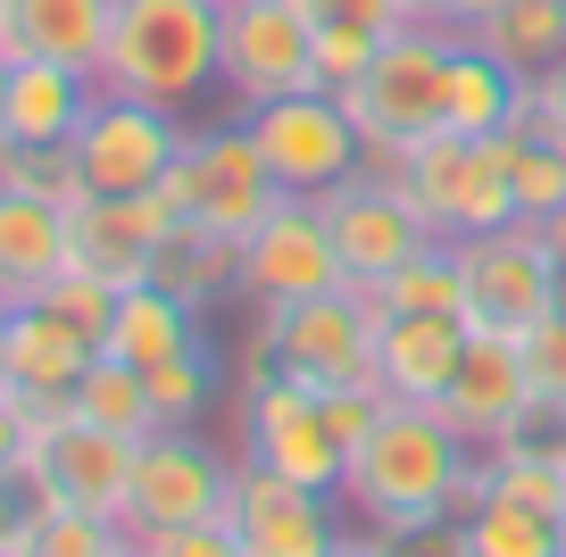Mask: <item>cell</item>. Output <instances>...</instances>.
Masks as SVG:
<instances>
[{
  "label": "cell",
  "instance_id": "1",
  "mask_svg": "<svg viewBox=\"0 0 566 557\" xmlns=\"http://www.w3.org/2000/svg\"><path fill=\"white\" fill-rule=\"evenodd\" d=\"M475 450L450 433L433 408L417 400H384L367 424V441L350 450L334 500L350 507L358 524H400V516H450V491L467 483Z\"/></svg>",
  "mask_w": 566,
  "mask_h": 557
},
{
  "label": "cell",
  "instance_id": "2",
  "mask_svg": "<svg viewBox=\"0 0 566 557\" xmlns=\"http://www.w3.org/2000/svg\"><path fill=\"white\" fill-rule=\"evenodd\" d=\"M226 75V9L209 0H117L101 51V92L184 108Z\"/></svg>",
  "mask_w": 566,
  "mask_h": 557
},
{
  "label": "cell",
  "instance_id": "3",
  "mask_svg": "<svg viewBox=\"0 0 566 557\" xmlns=\"http://www.w3.org/2000/svg\"><path fill=\"white\" fill-rule=\"evenodd\" d=\"M233 433H242V466H266L301 491H342L350 441L325 417V391H308L301 375H283L259 341L242 349V391H233Z\"/></svg>",
  "mask_w": 566,
  "mask_h": 557
},
{
  "label": "cell",
  "instance_id": "4",
  "mask_svg": "<svg viewBox=\"0 0 566 557\" xmlns=\"http://www.w3.org/2000/svg\"><path fill=\"white\" fill-rule=\"evenodd\" d=\"M450 42H459L450 25H400V34L375 51V67L342 92V108H350V125H358V141H367L375 167H391V158H408L417 141L442 134Z\"/></svg>",
  "mask_w": 566,
  "mask_h": 557
},
{
  "label": "cell",
  "instance_id": "5",
  "mask_svg": "<svg viewBox=\"0 0 566 557\" xmlns=\"http://www.w3.org/2000/svg\"><path fill=\"white\" fill-rule=\"evenodd\" d=\"M250 341L301 375L308 391H384L375 383V299L358 283H334L317 299H292V308H259Z\"/></svg>",
  "mask_w": 566,
  "mask_h": 557
},
{
  "label": "cell",
  "instance_id": "6",
  "mask_svg": "<svg viewBox=\"0 0 566 557\" xmlns=\"http://www.w3.org/2000/svg\"><path fill=\"white\" fill-rule=\"evenodd\" d=\"M375 167V158H367ZM400 192L417 200V217L442 242H467V233H492L516 217V192H509V141H475V134H433L417 141L408 158H391Z\"/></svg>",
  "mask_w": 566,
  "mask_h": 557
},
{
  "label": "cell",
  "instance_id": "7",
  "mask_svg": "<svg viewBox=\"0 0 566 557\" xmlns=\"http://www.w3.org/2000/svg\"><path fill=\"white\" fill-rule=\"evenodd\" d=\"M159 192H167V209H176L184 225H209V233H233V242H242L283 200V183H275V167H266L250 117H226V125H200V134L184 141L176 175H167Z\"/></svg>",
  "mask_w": 566,
  "mask_h": 557
},
{
  "label": "cell",
  "instance_id": "8",
  "mask_svg": "<svg viewBox=\"0 0 566 557\" xmlns=\"http://www.w3.org/2000/svg\"><path fill=\"white\" fill-rule=\"evenodd\" d=\"M233 466L200 424H159V433L134 450V491H125V533L134 540H159V533H184V524H217L233 500Z\"/></svg>",
  "mask_w": 566,
  "mask_h": 557
},
{
  "label": "cell",
  "instance_id": "9",
  "mask_svg": "<svg viewBox=\"0 0 566 557\" xmlns=\"http://www.w3.org/2000/svg\"><path fill=\"white\" fill-rule=\"evenodd\" d=\"M184 117L159 101H134V92H101L84 117V134L67 141L75 167H84V192L92 200H134V192H159L184 158Z\"/></svg>",
  "mask_w": 566,
  "mask_h": 557
},
{
  "label": "cell",
  "instance_id": "10",
  "mask_svg": "<svg viewBox=\"0 0 566 557\" xmlns=\"http://www.w3.org/2000/svg\"><path fill=\"white\" fill-rule=\"evenodd\" d=\"M242 117H250L266 167H275V183L292 200H325L334 183H350V175L367 167V141H358L342 92H283V101L242 108Z\"/></svg>",
  "mask_w": 566,
  "mask_h": 557
},
{
  "label": "cell",
  "instance_id": "11",
  "mask_svg": "<svg viewBox=\"0 0 566 557\" xmlns=\"http://www.w3.org/2000/svg\"><path fill=\"white\" fill-rule=\"evenodd\" d=\"M459 250V275H467V325L483 333H533L549 308H558V259L542 250L533 217H509L492 233H467Z\"/></svg>",
  "mask_w": 566,
  "mask_h": 557
},
{
  "label": "cell",
  "instance_id": "12",
  "mask_svg": "<svg viewBox=\"0 0 566 557\" xmlns=\"http://www.w3.org/2000/svg\"><path fill=\"white\" fill-rule=\"evenodd\" d=\"M217 84L233 92V108H266L283 92H325L308 0H233L226 9V75Z\"/></svg>",
  "mask_w": 566,
  "mask_h": 557
},
{
  "label": "cell",
  "instance_id": "13",
  "mask_svg": "<svg viewBox=\"0 0 566 557\" xmlns=\"http://www.w3.org/2000/svg\"><path fill=\"white\" fill-rule=\"evenodd\" d=\"M134 450L142 441L108 433V424L75 417H51L34 433V450H25V491H34V507H92V516H125V491H134Z\"/></svg>",
  "mask_w": 566,
  "mask_h": 557
},
{
  "label": "cell",
  "instance_id": "14",
  "mask_svg": "<svg viewBox=\"0 0 566 557\" xmlns=\"http://www.w3.org/2000/svg\"><path fill=\"white\" fill-rule=\"evenodd\" d=\"M317 209H325V225H334V250H342V275L350 283H384V275H400L408 259H424V250L442 242V233L417 217V200L400 192L391 167H358Z\"/></svg>",
  "mask_w": 566,
  "mask_h": 557
},
{
  "label": "cell",
  "instance_id": "15",
  "mask_svg": "<svg viewBox=\"0 0 566 557\" xmlns=\"http://www.w3.org/2000/svg\"><path fill=\"white\" fill-rule=\"evenodd\" d=\"M342 275V250H334V225H325L317 200H292L283 192L259 225L242 233V299L250 308H292V299H317L334 292Z\"/></svg>",
  "mask_w": 566,
  "mask_h": 557
},
{
  "label": "cell",
  "instance_id": "16",
  "mask_svg": "<svg viewBox=\"0 0 566 557\" xmlns=\"http://www.w3.org/2000/svg\"><path fill=\"white\" fill-rule=\"evenodd\" d=\"M433 417H442L475 458L492 450V441H509L516 424H533V383H525V349H516V333H483V325L467 333L459 375L442 383Z\"/></svg>",
  "mask_w": 566,
  "mask_h": 557
},
{
  "label": "cell",
  "instance_id": "17",
  "mask_svg": "<svg viewBox=\"0 0 566 557\" xmlns=\"http://www.w3.org/2000/svg\"><path fill=\"white\" fill-rule=\"evenodd\" d=\"M226 524L242 540V557H334L342 549V516L334 491H301L266 466H233V500Z\"/></svg>",
  "mask_w": 566,
  "mask_h": 557
},
{
  "label": "cell",
  "instance_id": "18",
  "mask_svg": "<svg viewBox=\"0 0 566 557\" xmlns=\"http://www.w3.org/2000/svg\"><path fill=\"white\" fill-rule=\"evenodd\" d=\"M184 217L167 209V192H134V200H75L67 209V266L101 275L108 292L150 283V259Z\"/></svg>",
  "mask_w": 566,
  "mask_h": 557
},
{
  "label": "cell",
  "instance_id": "19",
  "mask_svg": "<svg viewBox=\"0 0 566 557\" xmlns=\"http://www.w3.org/2000/svg\"><path fill=\"white\" fill-rule=\"evenodd\" d=\"M467 333H475L467 316H375V383H384V400L433 408L442 383L459 375Z\"/></svg>",
  "mask_w": 566,
  "mask_h": 557
},
{
  "label": "cell",
  "instance_id": "20",
  "mask_svg": "<svg viewBox=\"0 0 566 557\" xmlns=\"http://www.w3.org/2000/svg\"><path fill=\"white\" fill-rule=\"evenodd\" d=\"M92 101H101V75H75L59 59H18L9 67V141L25 150H67L84 134Z\"/></svg>",
  "mask_w": 566,
  "mask_h": 557
},
{
  "label": "cell",
  "instance_id": "21",
  "mask_svg": "<svg viewBox=\"0 0 566 557\" xmlns=\"http://www.w3.org/2000/svg\"><path fill=\"white\" fill-rule=\"evenodd\" d=\"M108 25H117V0H9V59H59L75 75H101Z\"/></svg>",
  "mask_w": 566,
  "mask_h": 557
},
{
  "label": "cell",
  "instance_id": "22",
  "mask_svg": "<svg viewBox=\"0 0 566 557\" xmlns=\"http://www.w3.org/2000/svg\"><path fill=\"white\" fill-rule=\"evenodd\" d=\"M92 358H101V341L75 333L67 316H51L42 299L9 308V391H25V400H75Z\"/></svg>",
  "mask_w": 566,
  "mask_h": 557
},
{
  "label": "cell",
  "instance_id": "23",
  "mask_svg": "<svg viewBox=\"0 0 566 557\" xmlns=\"http://www.w3.org/2000/svg\"><path fill=\"white\" fill-rule=\"evenodd\" d=\"M67 275V209L25 192H0V299L25 308Z\"/></svg>",
  "mask_w": 566,
  "mask_h": 557
},
{
  "label": "cell",
  "instance_id": "24",
  "mask_svg": "<svg viewBox=\"0 0 566 557\" xmlns=\"http://www.w3.org/2000/svg\"><path fill=\"white\" fill-rule=\"evenodd\" d=\"M516 117H525V75H509L475 34H459L442 75V134L492 141V134H516Z\"/></svg>",
  "mask_w": 566,
  "mask_h": 557
},
{
  "label": "cell",
  "instance_id": "25",
  "mask_svg": "<svg viewBox=\"0 0 566 557\" xmlns=\"http://www.w3.org/2000/svg\"><path fill=\"white\" fill-rule=\"evenodd\" d=\"M483 474H492V491L558 516L566 507V417H533V424H516L509 441H492V450H483Z\"/></svg>",
  "mask_w": 566,
  "mask_h": 557
},
{
  "label": "cell",
  "instance_id": "26",
  "mask_svg": "<svg viewBox=\"0 0 566 557\" xmlns=\"http://www.w3.org/2000/svg\"><path fill=\"white\" fill-rule=\"evenodd\" d=\"M150 283L176 292L184 308H217V299H242V242L209 225H176L150 259Z\"/></svg>",
  "mask_w": 566,
  "mask_h": 557
},
{
  "label": "cell",
  "instance_id": "27",
  "mask_svg": "<svg viewBox=\"0 0 566 557\" xmlns=\"http://www.w3.org/2000/svg\"><path fill=\"white\" fill-rule=\"evenodd\" d=\"M200 341V308H184L176 292H159V283H134V292H117V316H108L101 349L125 366H159L176 358V349Z\"/></svg>",
  "mask_w": 566,
  "mask_h": 557
},
{
  "label": "cell",
  "instance_id": "28",
  "mask_svg": "<svg viewBox=\"0 0 566 557\" xmlns=\"http://www.w3.org/2000/svg\"><path fill=\"white\" fill-rule=\"evenodd\" d=\"M475 42L500 59L509 75H549L566 59V0H509L492 25H475Z\"/></svg>",
  "mask_w": 566,
  "mask_h": 557
},
{
  "label": "cell",
  "instance_id": "29",
  "mask_svg": "<svg viewBox=\"0 0 566 557\" xmlns=\"http://www.w3.org/2000/svg\"><path fill=\"white\" fill-rule=\"evenodd\" d=\"M375 299V316H467V275H459V250L433 242L424 259H408L400 275L384 283H358Z\"/></svg>",
  "mask_w": 566,
  "mask_h": 557
},
{
  "label": "cell",
  "instance_id": "30",
  "mask_svg": "<svg viewBox=\"0 0 566 557\" xmlns=\"http://www.w3.org/2000/svg\"><path fill=\"white\" fill-rule=\"evenodd\" d=\"M75 417L108 424V433H125V441H150V433H159V408H150V375L101 349V358L84 366V383H75Z\"/></svg>",
  "mask_w": 566,
  "mask_h": 557
},
{
  "label": "cell",
  "instance_id": "31",
  "mask_svg": "<svg viewBox=\"0 0 566 557\" xmlns=\"http://www.w3.org/2000/svg\"><path fill=\"white\" fill-rule=\"evenodd\" d=\"M459 524H467V549L475 557H558V516L509 500V491H483Z\"/></svg>",
  "mask_w": 566,
  "mask_h": 557
},
{
  "label": "cell",
  "instance_id": "32",
  "mask_svg": "<svg viewBox=\"0 0 566 557\" xmlns=\"http://www.w3.org/2000/svg\"><path fill=\"white\" fill-rule=\"evenodd\" d=\"M117 549H125V524L92 516V507H34L18 533V557H117Z\"/></svg>",
  "mask_w": 566,
  "mask_h": 557
},
{
  "label": "cell",
  "instance_id": "33",
  "mask_svg": "<svg viewBox=\"0 0 566 557\" xmlns=\"http://www.w3.org/2000/svg\"><path fill=\"white\" fill-rule=\"evenodd\" d=\"M509 141V192H516V217H549L566 209V141L533 134V125H516Z\"/></svg>",
  "mask_w": 566,
  "mask_h": 557
},
{
  "label": "cell",
  "instance_id": "34",
  "mask_svg": "<svg viewBox=\"0 0 566 557\" xmlns=\"http://www.w3.org/2000/svg\"><path fill=\"white\" fill-rule=\"evenodd\" d=\"M0 192H25V200H51V209H75L84 192V167L75 150H25V141H0Z\"/></svg>",
  "mask_w": 566,
  "mask_h": 557
},
{
  "label": "cell",
  "instance_id": "35",
  "mask_svg": "<svg viewBox=\"0 0 566 557\" xmlns=\"http://www.w3.org/2000/svg\"><path fill=\"white\" fill-rule=\"evenodd\" d=\"M150 375V408H159V424H200L209 417V400H217V366H209V349H176V358H159V366H142Z\"/></svg>",
  "mask_w": 566,
  "mask_h": 557
},
{
  "label": "cell",
  "instance_id": "36",
  "mask_svg": "<svg viewBox=\"0 0 566 557\" xmlns=\"http://www.w3.org/2000/svg\"><path fill=\"white\" fill-rule=\"evenodd\" d=\"M525 349V383H533V417H566V316L549 308L533 333H516Z\"/></svg>",
  "mask_w": 566,
  "mask_h": 557
},
{
  "label": "cell",
  "instance_id": "37",
  "mask_svg": "<svg viewBox=\"0 0 566 557\" xmlns=\"http://www.w3.org/2000/svg\"><path fill=\"white\" fill-rule=\"evenodd\" d=\"M375 540V557H475L459 516H400V524H358Z\"/></svg>",
  "mask_w": 566,
  "mask_h": 557
},
{
  "label": "cell",
  "instance_id": "38",
  "mask_svg": "<svg viewBox=\"0 0 566 557\" xmlns=\"http://www.w3.org/2000/svg\"><path fill=\"white\" fill-rule=\"evenodd\" d=\"M391 34H367V25H317V84L325 92H350L358 75L375 67V51H384Z\"/></svg>",
  "mask_w": 566,
  "mask_h": 557
},
{
  "label": "cell",
  "instance_id": "39",
  "mask_svg": "<svg viewBox=\"0 0 566 557\" xmlns=\"http://www.w3.org/2000/svg\"><path fill=\"white\" fill-rule=\"evenodd\" d=\"M42 308H51V316H67L75 333H92V341H101V333H108V316H117V292H108L101 275H84V266H67V275H59L51 292H42Z\"/></svg>",
  "mask_w": 566,
  "mask_h": 557
},
{
  "label": "cell",
  "instance_id": "40",
  "mask_svg": "<svg viewBox=\"0 0 566 557\" xmlns=\"http://www.w3.org/2000/svg\"><path fill=\"white\" fill-rule=\"evenodd\" d=\"M308 18L317 25H367V34H400L408 18V0H308Z\"/></svg>",
  "mask_w": 566,
  "mask_h": 557
},
{
  "label": "cell",
  "instance_id": "41",
  "mask_svg": "<svg viewBox=\"0 0 566 557\" xmlns=\"http://www.w3.org/2000/svg\"><path fill=\"white\" fill-rule=\"evenodd\" d=\"M516 125H533V134H549V141H566V59L549 75H533L525 84V117Z\"/></svg>",
  "mask_w": 566,
  "mask_h": 557
},
{
  "label": "cell",
  "instance_id": "42",
  "mask_svg": "<svg viewBox=\"0 0 566 557\" xmlns=\"http://www.w3.org/2000/svg\"><path fill=\"white\" fill-rule=\"evenodd\" d=\"M150 557H242V540H233V524H184V533H159L150 540Z\"/></svg>",
  "mask_w": 566,
  "mask_h": 557
},
{
  "label": "cell",
  "instance_id": "43",
  "mask_svg": "<svg viewBox=\"0 0 566 557\" xmlns=\"http://www.w3.org/2000/svg\"><path fill=\"white\" fill-rule=\"evenodd\" d=\"M25 516H34V491H25V474H9V466H0V549H18Z\"/></svg>",
  "mask_w": 566,
  "mask_h": 557
},
{
  "label": "cell",
  "instance_id": "44",
  "mask_svg": "<svg viewBox=\"0 0 566 557\" xmlns=\"http://www.w3.org/2000/svg\"><path fill=\"white\" fill-rule=\"evenodd\" d=\"M25 450H34V417H25V408L0 391V466L18 474V466H25Z\"/></svg>",
  "mask_w": 566,
  "mask_h": 557
},
{
  "label": "cell",
  "instance_id": "45",
  "mask_svg": "<svg viewBox=\"0 0 566 557\" xmlns=\"http://www.w3.org/2000/svg\"><path fill=\"white\" fill-rule=\"evenodd\" d=\"M459 9H467V0H408V18H417V25H450V34H459Z\"/></svg>",
  "mask_w": 566,
  "mask_h": 557
},
{
  "label": "cell",
  "instance_id": "46",
  "mask_svg": "<svg viewBox=\"0 0 566 557\" xmlns=\"http://www.w3.org/2000/svg\"><path fill=\"white\" fill-rule=\"evenodd\" d=\"M533 233H542V250L566 266V209H549V217H533Z\"/></svg>",
  "mask_w": 566,
  "mask_h": 557
},
{
  "label": "cell",
  "instance_id": "47",
  "mask_svg": "<svg viewBox=\"0 0 566 557\" xmlns=\"http://www.w3.org/2000/svg\"><path fill=\"white\" fill-rule=\"evenodd\" d=\"M9 67H18V59L0 51V141H9Z\"/></svg>",
  "mask_w": 566,
  "mask_h": 557
},
{
  "label": "cell",
  "instance_id": "48",
  "mask_svg": "<svg viewBox=\"0 0 566 557\" xmlns=\"http://www.w3.org/2000/svg\"><path fill=\"white\" fill-rule=\"evenodd\" d=\"M0 391H9V299H0Z\"/></svg>",
  "mask_w": 566,
  "mask_h": 557
},
{
  "label": "cell",
  "instance_id": "49",
  "mask_svg": "<svg viewBox=\"0 0 566 557\" xmlns=\"http://www.w3.org/2000/svg\"><path fill=\"white\" fill-rule=\"evenodd\" d=\"M334 557H375V540H367V533H342V549H334Z\"/></svg>",
  "mask_w": 566,
  "mask_h": 557
},
{
  "label": "cell",
  "instance_id": "50",
  "mask_svg": "<svg viewBox=\"0 0 566 557\" xmlns=\"http://www.w3.org/2000/svg\"><path fill=\"white\" fill-rule=\"evenodd\" d=\"M117 557H150V540H134V533H125V549Z\"/></svg>",
  "mask_w": 566,
  "mask_h": 557
},
{
  "label": "cell",
  "instance_id": "51",
  "mask_svg": "<svg viewBox=\"0 0 566 557\" xmlns=\"http://www.w3.org/2000/svg\"><path fill=\"white\" fill-rule=\"evenodd\" d=\"M558 557H566V507H558Z\"/></svg>",
  "mask_w": 566,
  "mask_h": 557
},
{
  "label": "cell",
  "instance_id": "52",
  "mask_svg": "<svg viewBox=\"0 0 566 557\" xmlns=\"http://www.w3.org/2000/svg\"><path fill=\"white\" fill-rule=\"evenodd\" d=\"M558 316H566V266H558Z\"/></svg>",
  "mask_w": 566,
  "mask_h": 557
},
{
  "label": "cell",
  "instance_id": "53",
  "mask_svg": "<svg viewBox=\"0 0 566 557\" xmlns=\"http://www.w3.org/2000/svg\"><path fill=\"white\" fill-rule=\"evenodd\" d=\"M0 34H9V0H0Z\"/></svg>",
  "mask_w": 566,
  "mask_h": 557
},
{
  "label": "cell",
  "instance_id": "54",
  "mask_svg": "<svg viewBox=\"0 0 566 557\" xmlns=\"http://www.w3.org/2000/svg\"><path fill=\"white\" fill-rule=\"evenodd\" d=\"M209 9H233V0H209Z\"/></svg>",
  "mask_w": 566,
  "mask_h": 557
},
{
  "label": "cell",
  "instance_id": "55",
  "mask_svg": "<svg viewBox=\"0 0 566 557\" xmlns=\"http://www.w3.org/2000/svg\"><path fill=\"white\" fill-rule=\"evenodd\" d=\"M0 557H18V549H0Z\"/></svg>",
  "mask_w": 566,
  "mask_h": 557
}]
</instances>
